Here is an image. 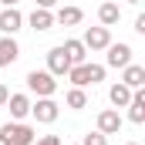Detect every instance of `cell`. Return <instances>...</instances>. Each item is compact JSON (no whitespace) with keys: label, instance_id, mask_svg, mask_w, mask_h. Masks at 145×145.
Wrapping results in <instances>:
<instances>
[{"label":"cell","instance_id":"1","mask_svg":"<svg viewBox=\"0 0 145 145\" xmlns=\"http://www.w3.org/2000/svg\"><path fill=\"white\" fill-rule=\"evenodd\" d=\"M68 78H71L74 88H88V84H98V81H105V68L101 64H74L71 71H68Z\"/></svg>","mask_w":145,"mask_h":145},{"label":"cell","instance_id":"2","mask_svg":"<svg viewBox=\"0 0 145 145\" xmlns=\"http://www.w3.org/2000/svg\"><path fill=\"white\" fill-rule=\"evenodd\" d=\"M0 135L10 145H34V138H37V132L27 121H7V125H0Z\"/></svg>","mask_w":145,"mask_h":145},{"label":"cell","instance_id":"3","mask_svg":"<svg viewBox=\"0 0 145 145\" xmlns=\"http://www.w3.org/2000/svg\"><path fill=\"white\" fill-rule=\"evenodd\" d=\"M27 88L34 91L37 98H51V95L57 91V81H54L51 71H31L27 74Z\"/></svg>","mask_w":145,"mask_h":145},{"label":"cell","instance_id":"4","mask_svg":"<svg viewBox=\"0 0 145 145\" xmlns=\"http://www.w3.org/2000/svg\"><path fill=\"white\" fill-rule=\"evenodd\" d=\"M31 115H34L40 125H51V121H57V115H61V105H57L54 98H37L34 105H31Z\"/></svg>","mask_w":145,"mask_h":145},{"label":"cell","instance_id":"5","mask_svg":"<svg viewBox=\"0 0 145 145\" xmlns=\"http://www.w3.org/2000/svg\"><path fill=\"white\" fill-rule=\"evenodd\" d=\"M105 51H108V57H105L108 68H125V64H132V44L118 40V44H108Z\"/></svg>","mask_w":145,"mask_h":145},{"label":"cell","instance_id":"6","mask_svg":"<svg viewBox=\"0 0 145 145\" xmlns=\"http://www.w3.org/2000/svg\"><path fill=\"white\" fill-rule=\"evenodd\" d=\"M81 44H84L88 51H105V47L111 44V31L108 27H88L84 37H81Z\"/></svg>","mask_w":145,"mask_h":145},{"label":"cell","instance_id":"7","mask_svg":"<svg viewBox=\"0 0 145 145\" xmlns=\"http://www.w3.org/2000/svg\"><path fill=\"white\" fill-rule=\"evenodd\" d=\"M20 24H24V14H20L17 7H3V10H0V34L3 37H14L20 31Z\"/></svg>","mask_w":145,"mask_h":145},{"label":"cell","instance_id":"8","mask_svg":"<svg viewBox=\"0 0 145 145\" xmlns=\"http://www.w3.org/2000/svg\"><path fill=\"white\" fill-rule=\"evenodd\" d=\"M47 71L54 74V78H64V74L71 71V61H68L64 47H51L47 51Z\"/></svg>","mask_w":145,"mask_h":145},{"label":"cell","instance_id":"9","mask_svg":"<svg viewBox=\"0 0 145 145\" xmlns=\"http://www.w3.org/2000/svg\"><path fill=\"white\" fill-rule=\"evenodd\" d=\"M98 132L101 135H118L121 132V115H118V108H105L98 115Z\"/></svg>","mask_w":145,"mask_h":145},{"label":"cell","instance_id":"10","mask_svg":"<svg viewBox=\"0 0 145 145\" xmlns=\"http://www.w3.org/2000/svg\"><path fill=\"white\" fill-rule=\"evenodd\" d=\"M125 108H128V121H132V125H142L145 121V91L142 88L132 91V101H128Z\"/></svg>","mask_w":145,"mask_h":145},{"label":"cell","instance_id":"11","mask_svg":"<svg viewBox=\"0 0 145 145\" xmlns=\"http://www.w3.org/2000/svg\"><path fill=\"white\" fill-rule=\"evenodd\" d=\"M7 108H10V118H14V121H24V118L31 115V98H27V95H10V98H7Z\"/></svg>","mask_w":145,"mask_h":145},{"label":"cell","instance_id":"12","mask_svg":"<svg viewBox=\"0 0 145 145\" xmlns=\"http://www.w3.org/2000/svg\"><path fill=\"white\" fill-rule=\"evenodd\" d=\"M81 20H84V10L81 7H61L54 14V24H61V27H78Z\"/></svg>","mask_w":145,"mask_h":145},{"label":"cell","instance_id":"13","mask_svg":"<svg viewBox=\"0 0 145 145\" xmlns=\"http://www.w3.org/2000/svg\"><path fill=\"white\" fill-rule=\"evenodd\" d=\"M98 20H101V27H115V24L121 20V7H118L115 0H105V3L98 7Z\"/></svg>","mask_w":145,"mask_h":145},{"label":"cell","instance_id":"14","mask_svg":"<svg viewBox=\"0 0 145 145\" xmlns=\"http://www.w3.org/2000/svg\"><path fill=\"white\" fill-rule=\"evenodd\" d=\"M121 84H128L132 91L142 88L145 84V68L142 64H125V68H121Z\"/></svg>","mask_w":145,"mask_h":145},{"label":"cell","instance_id":"15","mask_svg":"<svg viewBox=\"0 0 145 145\" xmlns=\"http://www.w3.org/2000/svg\"><path fill=\"white\" fill-rule=\"evenodd\" d=\"M17 57H20L17 40H14V37H0V68H10Z\"/></svg>","mask_w":145,"mask_h":145},{"label":"cell","instance_id":"16","mask_svg":"<svg viewBox=\"0 0 145 145\" xmlns=\"http://www.w3.org/2000/svg\"><path fill=\"white\" fill-rule=\"evenodd\" d=\"M61 47H64V54H68L71 68H74V64H84V61H88V47H84L81 40H74V37H71V40H64Z\"/></svg>","mask_w":145,"mask_h":145},{"label":"cell","instance_id":"17","mask_svg":"<svg viewBox=\"0 0 145 145\" xmlns=\"http://www.w3.org/2000/svg\"><path fill=\"white\" fill-rule=\"evenodd\" d=\"M27 24H31L34 31H51V27H54V14L44 10V7H34V14L27 17Z\"/></svg>","mask_w":145,"mask_h":145},{"label":"cell","instance_id":"18","mask_svg":"<svg viewBox=\"0 0 145 145\" xmlns=\"http://www.w3.org/2000/svg\"><path fill=\"white\" fill-rule=\"evenodd\" d=\"M108 101L115 105V108H125V105L132 101V88H128V84H121V81H118V84H111V91H108Z\"/></svg>","mask_w":145,"mask_h":145},{"label":"cell","instance_id":"19","mask_svg":"<svg viewBox=\"0 0 145 145\" xmlns=\"http://www.w3.org/2000/svg\"><path fill=\"white\" fill-rule=\"evenodd\" d=\"M64 101H68V108H71V111H81V108H88V95H84V88H71Z\"/></svg>","mask_w":145,"mask_h":145},{"label":"cell","instance_id":"20","mask_svg":"<svg viewBox=\"0 0 145 145\" xmlns=\"http://www.w3.org/2000/svg\"><path fill=\"white\" fill-rule=\"evenodd\" d=\"M81 145H108V135H101V132H88V135L81 138Z\"/></svg>","mask_w":145,"mask_h":145},{"label":"cell","instance_id":"21","mask_svg":"<svg viewBox=\"0 0 145 145\" xmlns=\"http://www.w3.org/2000/svg\"><path fill=\"white\" fill-rule=\"evenodd\" d=\"M34 145H61V138L57 135H40V138H34Z\"/></svg>","mask_w":145,"mask_h":145},{"label":"cell","instance_id":"22","mask_svg":"<svg viewBox=\"0 0 145 145\" xmlns=\"http://www.w3.org/2000/svg\"><path fill=\"white\" fill-rule=\"evenodd\" d=\"M7 98H10V88H7V84H0V108L7 105Z\"/></svg>","mask_w":145,"mask_h":145},{"label":"cell","instance_id":"23","mask_svg":"<svg viewBox=\"0 0 145 145\" xmlns=\"http://www.w3.org/2000/svg\"><path fill=\"white\" fill-rule=\"evenodd\" d=\"M135 31H138V34H145V14H138V17H135Z\"/></svg>","mask_w":145,"mask_h":145},{"label":"cell","instance_id":"24","mask_svg":"<svg viewBox=\"0 0 145 145\" xmlns=\"http://www.w3.org/2000/svg\"><path fill=\"white\" fill-rule=\"evenodd\" d=\"M37 7H44V10H51V7H54V3H57V0H34Z\"/></svg>","mask_w":145,"mask_h":145},{"label":"cell","instance_id":"25","mask_svg":"<svg viewBox=\"0 0 145 145\" xmlns=\"http://www.w3.org/2000/svg\"><path fill=\"white\" fill-rule=\"evenodd\" d=\"M0 3H3V7H17L20 0H0Z\"/></svg>","mask_w":145,"mask_h":145},{"label":"cell","instance_id":"26","mask_svg":"<svg viewBox=\"0 0 145 145\" xmlns=\"http://www.w3.org/2000/svg\"><path fill=\"white\" fill-rule=\"evenodd\" d=\"M0 145H10V142H7V138H3V135H0Z\"/></svg>","mask_w":145,"mask_h":145},{"label":"cell","instance_id":"27","mask_svg":"<svg viewBox=\"0 0 145 145\" xmlns=\"http://www.w3.org/2000/svg\"><path fill=\"white\" fill-rule=\"evenodd\" d=\"M128 3H142V0H128Z\"/></svg>","mask_w":145,"mask_h":145},{"label":"cell","instance_id":"28","mask_svg":"<svg viewBox=\"0 0 145 145\" xmlns=\"http://www.w3.org/2000/svg\"><path fill=\"white\" fill-rule=\"evenodd\" d=\"M128 145H138V142H128Z\"/></svg>","mask_w":145,"mask_h":145}]
</instances>
